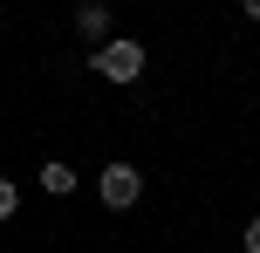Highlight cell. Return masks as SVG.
<instances>
[{
    "instance_id": "cell-1",
    "label": "cell",
    "mask_w": 260,
    "mask_h": 253,
    "mask_svg": "<svg viewBox=\"0 0 260 253\" xmlns=\"http://www.w3.org/2000/svg\"><path fill=\"white\" fill-rule=\"evenodd\" d=\"M89 68H96L103 82H137V76H144V41H130V34L96 41V48H89Z\"/></svg>"
},
{
    "instance_id": "cell-2",
    "label": "cell",
    "mask_w": 260,
    "mask_h": 253,
    "mask_svg": "<svg viewBox=\"0 0 260 253\" xmlns=\"http://www.w3.org/2000/svg\"><path fill=\"white\" fill-rule=\"evenodd\" d=\"M96 192H103L110 212H130V205L144 199V171L137 164H103V171H96Z\"/></svg>"
},
{
    "instance_id": "cell-3",
    "label": "cell",
    "mask_w": 260,
    "mask_h": 253,
    "mask_svg": "<svg viewBox=\"0 0 260 253\" xmlns=\"http://www.w3.org/2000/svg\"><path fill=\"white\" fill-rule=\"evenodd\" d=\"M76 34L82 41H110V0H82L76 7Z\"/></svg>"
},
{
    "instance_id": "cell-4",
    "label": "cell",
    "mask_w": 260,
    "mask_h": 253,
    "mask_svg": "<svg viewBox=\"0 0 260 253\" xmlns=\"http://www.w3.org/2000/svg\"><path fill=\"white\" fill-rule=\"evenodd\" d=\"M35 185L48 192V199H69V192H76V164H55V158H48V164L35 171Z\"/></svg>"
},
{
    "instance_id": "cell-5",
    "label": "cell",
    "mask_w": 260,
    "mask_h": 253,
    "mask_svg": "<svg viewBox=\"0 0 260 253\" xmlns=\"http://www.w3.org/2000/svg\"><path fill=\"white\" fill-rule=\"evenodd\" d=\"M14 205H21V185H14V178H0V219H14Z\"/></svg>"
},
{
    "instance_id": "cell-6",
    "label": "cell",
    "mask_w": 260,
    "mask_h": 253,
    "mask_svg": "<svg viewBox=\"0 0 260 253\" xmlns=\"http://www.w3.org/2000/svg\"><path fill=\"white\" fill-rule=\"evenodd\" d=\"M247 253H260V219H247Z\"/></svg>"
},
{
    "instance_id": "cell-7",
    "label": "cell",
    "mask_w": 260,
    "mask_h": 253,
    "mask_svg": "<svg viewBox=\"0 0 260 253\" xmlns=\"http://www.w3.org/2000/svg\"><path fill=\"white\" fill-rule=\"evenodd\" d=\"M240 14H247V21H260V0H240Z\"/></svg>"
}]
</instances>
